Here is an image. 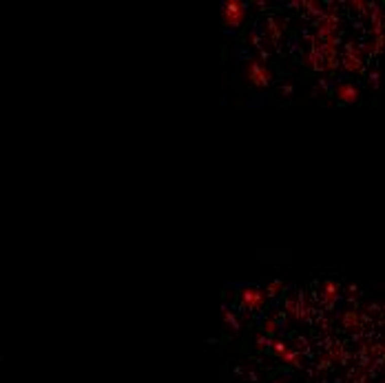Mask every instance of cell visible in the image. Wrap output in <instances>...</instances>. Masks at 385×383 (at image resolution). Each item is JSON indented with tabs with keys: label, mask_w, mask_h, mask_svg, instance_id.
<instances>
[{
	"label": "cell",
	"mask_w": 385,
	"mask_h": 383,
	"mask_svg": "<svg viewBox=\"0 0 385 383\" xmlns=\"http://www.w3.org/2000/svg\"><path fill=\"white\" fill-rule=\"evenodd\" d=\"M246 20V5L239 0H226L222 3V22L228 29L241 27V22Z\"/></svg>",
	"instance_id": "6da1fadb"
},
{
	"label": "cell",
	"mask_w": 385,
	"mask_h": 383,
	"mask_svg": "<svg viewBox=\"0 0 385 383\" xmlns=\"http://www.w3.org/2000/svg\"><path fill=\"white\" fill-rule=\"evenodd\" d=\"M246 78H248L250 84H255V87H266V84L272 80L268 66L261 64V62H250L246 66Z\"/></svg>",
	"instance_id": "7a4b0ae2"
},
{
	"label": "cell",
	"mask_w": 385,
	"mask_h": 383,
	"mask_svg": "<svg viewBox=\"0 0 385 383\" xmlns=\"http://www.w3.org/2000/svg\"><path fill=\"white\" fill-rule=\"evenodd\" d=\"M241 301H243V306H248V308H257L261 303V293L255 288L241 290Z\"/></svg>",
	"instance_id": "3957f363"
},
{
	"label": "cell",
	"mask_w": 385,
	"mask_h": 383,
	"mask_svg": "<svg viewBox=\"0 0 385 383\" xmlns=\"http://www.w3.org/2000/svg\"><path fill=\"white\" fill-rule=\"evenodd\" d=\"M337 95H339V98L343 100V102H354V100L359 98L357 89L350 87V84H341V87L337 89Z\"/></svg>",
	"instance_id": "277c9868"
}]
</instances>
